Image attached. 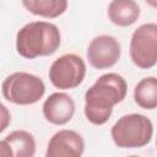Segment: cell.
Here are the masks:
<instances>
[{
    "label": "cell",
    "mask_w": 157,
    "mask_h": 157,
    "mask_svg": "<svg viewBox=\"0 0 157 157\" xmlns=\"http://www.w3.org/2000/svg\"><path fill=\"white\" fill-rule=\"evenodd\" d=\"M129 54L132 63L142 70L152 69L157 63V25L144 23L137 27L130 39Z\"/></svg>",
    "instance_id": "5"
},
{
    "label": "cell",
    "mask_w": 157,
    "mask_h": 157,
    "mask_svg": "<svg viewBox=\"0 0 157 157\" xmlns=\"http://www.w3.org/2000/svg\"><path fill=\"white\" fill-rule=\"evenodd\" d=\"M110 136L120 148H140L151 142L153 124L146 115L139 113L126 114L112 126Z\"/></svg>",
    "instance_id": "3"
},
{
    "label": "cell",
    "mask_w": 157,
    "mask_h": 157,
    "mask_svg": "<svg viewBox=\"0 0 157 157\" xmlns=\"http://www.w3.org/2000/svg\"><path fill=\"white\" fill-rule=\"evenodd\" d=\"M48 75L52 85L59 90L76 88L85 80L86 64L81 56L67 53L53 61Z\"/></svg>",
    "instance_id": "6"
},
{
    "label": "cell",
    "mask_w": 157,
    "mask_h": 157,
    "mask_svg": "<svg viewBox=\"0 0 157 157\" xmlns=\"http://www.w3.org/2000/svg\"><path fill=\"white\" fill-rule=\"evenodd\" d=\"M0 157H13V152L5 140L0 141Z\"/></svg>",
    "instance_id": "15"
},
{
    "label": "cell",
    "mask_w": 157,
    "mask_h": 157,
    "mask_svg": "<svg viewBox=\"0 0 157 157\" xmlns=\"http://www.w3.org/2000/svg\"><path fill=\"white\" fill-rule=\"evenodd\" d=\"M151 7H156L157 6V0H145Z\"/></svg>",
    "instance_id": "16"
},
{
    "label": "cell",
    "mask_w": 157,
    "mask_h": 157,
    "mask_svg": "<svg viewBox=\"0 0 157 157\" xmlns=\"http://www.w3.org/2000/svg\"><path fill=\"white\" fill-rule=\"evenodd\" d=\"M13 152V157H33L36 155V140L26 130H13L4 139Z\"/></svg>",
    "instance_id": "13"
},
{
    "label": "cell",
    "mask_w": 157,
    "mask_h": 157,
    "mask_svg": "<svg viewBox=\"0 0 157 157\" xmlns=\"http://www.w3.org/2000/svg\"><path fill=\"white\" fill-rule=\"evenodd\" d=\"M42 110L47 121L54 125H64L75 114V102L67 93L55 92L44 101Z\"/></svg>",
    "instance_id": "9"
},
{
    "label": "cell",
    "mask_w": 157,
    "mask_h": 157,
    "mask_svg": "<svg viewBox=\"0 0 157 157\" xmlns=\"http://www.w3.org/2000/svg\"><path fill=\"white\" fill-rule=\"evenodd\" d=\"M32 15L44 18H56L67 10V0H21Z\"/></svg>",
    "instance_id": "11"
},
{
    "label": "cell",
    "mask_w": 157,
    "mask_h": 157,
    "mask_svg": "<svg viewBox=\"0 0 157 157\" xmlns=\"http://www.w3.org/2000/svg\"><path fill=\"white\" fill-rule=\"evenodd\" d=\"M128 83L125 78L115 72H108L97 81L85 93V115L93 125L105 124L115 104L126 97Z\"/></svg>",
    "instance_id": "1"
},
{
    "label": "cell",
    "mask_w": 157,
    "mask_h": 157,
    "mask_svg": "<svg viewBox=\"0 0 157 157\" xmlns=\"http://www.w3.org/2000/svg\"><path fill=\"white\" fill-rule=\"evenodd\" d=\"M87 59L91 66L97 70H104L114 66L121 54L119 40L109 34L94 37L87 47Z\"/></svg>",
    "instance_id": "7"
},
{
    "label": "cell",
    "mask_w": 157,
    "mask_h": 157,
    "mask_svg": "<svg viewBox=\"0 0 157 157\" xmlns=\"http://www.w3.org/2000/svg\"><path fill=\"white\" fill-rule=\"evenodd\" d=\"M11 123V114L10 110L0 102V134L5 131Z\"/></svg>",
    "instance_id": "14"
},
{
    "label": "cell",
    "mask_w": 157,
    "mask_h": 157,
    "mask_svg": "<svg viewBox=\"0 0 157 157\" xmlns=\"http://www.w3.org/2000/svg\"><path fill=\"white\" fill-rule=\"evenodd\" d=\"M4 98L13 104L29 105L37 103L45 93L43 80L33 74L17 71L10 74L1 85Z\"/></svg>",
    "instance_id": "4"
},
{
    "label": "cell",
    "mask_w": 157,
    "mask_h": 157,
    "mask_svg": "<svg viewBox=\"0 0 157 157\" xmlns=\"http://www.w3.org/2000/svg\"><path fill=\"white\" fill-rule=\"evenodd\" d=\"M61 42L56 25L47 21H33L25 25L16 34V50L25 59H36L54 54Z\"/></svg>",
    "instance_id": "2"
},
{
    "label": "cell",
    "mask_w": 157,
    "mask_h": 157,
    "mask_svg": "<svg viewBox=\"0 0 157 157\" xmlns=\"http://www.w3.org/2000/svg\"><path fill=\"white\" fill-rule=\"evenodd\" d=\"M108 18L119 27L134 25L140 16V6L135 0H112L108 5Z\"/></svg>",
    "instance_id": "10"
},
{
    "label": "cell",
    "mask_w": 157,
    "mask_h": 157,
    "mask_svg": "<svg viewBox=\"0 0 157 157\" xmlns=\"http://www.w3.org/2000/svg\"><path fill=\"white\" fill-rule=\"evenodd\" d=\"M135 103L147 110H153L157 107V80L155 76H148L137 82L134 88Z\"/></svg>",
    "instance_id": "12"
},
{
    "label": "cell",
    "mask_w": 157,
    "mask_h": 157,
    "mask_svg": "<svg viewBox=\"0 0 157 157\" xmlns=\"http://www.w3.org/2000/svg\"><path fill=\"white\" fill-rule=\"evenodd\" d=\"M85 151V141L82 136L69 129L56 131L49 140L45 156L47 157H80Z\"/></svg>",
    "instance_id": "8"
}]
</instances>
